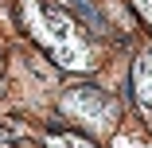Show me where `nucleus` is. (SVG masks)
I'll return each instance as SVG.
<instances>
[{
    "mask_svg": "<svg viewBox=\"0 0 152 148\" xmlns=\"http://www.w3.org/2000/svg\"><path fill=\"white\" fill-rule=\"evenodd\" d=\"M58 109H63L70 121H78L90 136H105L117 125V101L109 94H102L98 86H74V90H66L63 101H58Z\"/></svg>",
    "mask_w": 152,
    "mask_h": 148,
    "instance_id": "obj_1",
    "label": "nucleus"
},
{
    "mask_svg": "<svg viewBox=\"0 0 152 148\" xmlns=\"http://www.w3.org/2000/svg\"><path fill=\"white\" fill-rule=\"evenodd\" d=\"M137 94H140L144 105H152V58H144L137 66Z\"/></svg>",
    "mask_w": 152,
    "mask_h": 148,
    "instance_id": "obj_2",
    "label": "nucleus"
},
{
    "mask_svg": "<svg viewBox=\"0 0 152 148\" xmlns=\"http://www.w3.org/2000/svg\"><path fill=\"white\" fill-rule=\"evenodd\" d=\"M137 8H140V12H144V16L152 20V0H137Z\"/></svg>",
    "mask_w": 152,
    "mask_h": 148,
    "instance_id": "obj_3",
    "label": "nucleus"
}]
</instances>
